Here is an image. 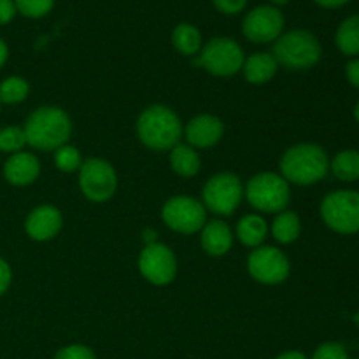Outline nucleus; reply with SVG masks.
<instances>
[{"mask_svg": "<svg viewBox=\"0 0 359 359\" xmlns=\"http://www.w3.org/2000/svg\"><path fill=\"white\" fill-rule=\"evenodd\" d=\"M27 144L34 149L56 151L65 146L72 133V121L63 109L46 105L28 116L23 126Z\"/></svg>", "mask_w": 359, "mask_h": 359, "instance_id": "nucleus-1", "label": "nucleus"}, {"mask_svg": "<svg viewBox=\"0 0 359 359\" xmlns=\"http://www.w3.org/2000/svg\"><path fill=\"white\" fill-rule=\"evenodd\" d=\"M328 170V154L318 144H297L290 147L280 160L283 177L298 186H311L323 181Z\"/></svg>", "mask_w": 359, "mask_h": 359, "instance_id": "nucleus-2", "label": "nucleus"}, {"mask_svg": "<svg viewBox=\"0 0 359 359\" xmlns=\"http://www.w3.org/2000/svg\"><path fill=\"white\" fill-rule=\"evenodd\" d=\"M181 133V119L165 105H151L137 119V135L140 142L153 151H170L179 144Z\"/></svg>", "mask_w": 359, "mask_h": 359, "instance_id": "nucleus-3", "label": "nucleus"}, {"mask_svg": "<svg viewBox=\"0 0 359 359\" xmlns=\"http://www.w3.org/2000/svg\"><path fill=\"white\" fill-rule=\"evenodd\" d=\"M272 56L287 70H309L321 60V44L311 32L291 30L277 39Z\"/></svg>", "mask_w": 359, "mask_h": 359, "instance_id": "nucleus-4", "label": "nucleus"}, {"mask_svg": "<svg viewBox=\"0 0 359 359\" xmlns=\"http://www.w3.org/2000/svg\"><path fill=\"white\" fill-rule=\"evenodd\" d=\"M321 217L330 230L340 235L359 231V191L337 189L328 193L321 202Z\"/></svg>", "mask_w": 359, "mask_h": 359, "instance_id": "nucleus-5", "label": "nucleus"}, {"mask_svg": "<svg viewBox=\"0 0 359 359\" xmlns=\"http://www.w3.org/2000/svg\"><path fill=\"white\" fill-rule=\"evenodd\" d=\"M245 196L255 209L262 212H283L291 200L290 182L283 175L262 172L248 182Z\"/></svg>", "mask_w": 359, "mask_h": 359, "instance_id": "nucleus-6", "label": "nucleus"}, {"mask_svg": "<svg viewBox=\"0 0 359 359\" xmlns=\"http://www.w3.org/2000/svg\"><path fill=\"white\" fill-rule=\"evenodd\" d=\"M244 51L235 41L228 37H216L202 49L200 56L193 60L195 67H203L217 77L235 76L244 65Z\"/></svg>", "mask_w": 359, "mask_h": 359, "instance_id": "nucleus-7", "label": "nucleus"}, {"mask_svg": "<svg viewBox=\"0 0 359 359\" xmlns=\"http://www.w3.org/2000/svg\"><path fill=\"white\" fill-rule=\"evenodd\" d=\"M79 188L91 202H107L118 188V175L109 161L90 158L79 168Z\"/></svg>", "mask_w": 359, "mask_h": 359, "instance_id": "nucleus-8", "label": "nucleus"}, {"mask_svg": "<svg viewBox=\"0 0 359 359\" xmlns=\"http://www.w3.org/2000/svg\"><path fill=\"white\" fill-rule=\"evenodd\" d=\"M244 196L241 179L230 172L216 174L203 186V203L209 210L219 216H230Z\"/></svg>", "mask_w": 359, "mask_h": 359, "instance_id": "nucleus-9", "label": "nucleus"}, {"mask_svg": "<svg viewBox=\"0 0 359 359\" xmlns=\"http://www.w3.org/2000/svg\"><path fill=\"white\" fill-rule=\"evenodd\" d=\"M161 217L177 233H196L205 224V205L191 196H174L163 205Z\"/></svg>", "mask_w": 359, "mask_h": 359, "instance_id": "nucleus-10", "label": "nucleus"}, {"mask_svg": "<svg viewBox=\"0 0 359 359\" xmlns=\"http://www.w3.org/2000/svg\"><path fill=\"white\" fill-rule=\"evenodd\" d=\"M248 270L255 280L262 284H280L290 277L291 265L287 256L277 248L259 245L249 255Z\"/></svg>", "mask_w": 359, "mask_h": 359, "instance_id": "nucleus-11", "label": "nucleus"}, {"mask_svg": "<svg viewBox=\"0 0 359 359\" xmlns=\"http://www.w3.org/2000/svg\"><path fill=\"white\" fill-rule=\"evenodd\" d=\"M139 270L144 279L154 286H167L175 279L177 273V259L175 255L165 244H147L140 251Z\"/></svg>", "mask_w": 359, "mask_h": 359, "instance_id": "nucleus-12", "label": "nucleus"}, {"mask_svg": "<svg viewBox=\"0 0 359 359\" xmlns=\"http://www.w3.org/2000/svg\"><path fill=\"white\" fill-rule=\"evenodd\" d=\"M284 28V16L277 7L262 6L252 9L244 18L242 30L251 42L265 44V42L277 41Z\"/></svg>", "mask_w": 359, "mask_h": 359, "instance_id": "nucleus-13", "label": "nucleus"}, {"mask_svg": "<svg viewBox=\"0 0 359 359\" xmlns=\"http://www.w3.org/2000/svg\"><path fill=\"white\" fill-rule=\"evenodd\" d=\"M63 224L62 212L53 205H39L28 214L25 230L32 241L46 242L60 233Z\"/></svg>", "mask_w": 359, "mask_h": 359, "instance_id": "nucleus-14", "label": "nucleus"}, {"mask_svg": "<svg viewBox=\"0 0 359 359\" xmlns=\"http://www.w3.org/2000/svg\"><path fill=\"white\" fill-rule=\"evenodd\" d=\"M224 125L217 116L200 114L186 125V139L191 147L207 149L223 139Z\"/></svg>", "mask_w": 359, "mask_h": 359, "instance_id": "nucleus-15", "label": "nucleus"}, {"mask_svg": "<svg viewBox=\"0 0 359 359\" xmlns=\"http://www.w3.org/2000/svg\"><path fill=\"white\" fill-rule=\"evenodd\" d=\"M41 174V163L32 153H14L4 165V177L11 186H28L37 181Z\"/></svg>", "mask_w": 359, "mask_h": 359, "instance_id": "nucleus-16", "label": "nucleus"}, {"mask_svg": "<svg viewBox=\"0 0 359 359\" xmlns=\"http://www.w3.org/2000/svg\"><path fill=\"white\" fill-rule=\"evenodd\" d=\"M233 244V233L223 221H209L202 228V248L210 256H224Z\"/></svg>", "mask_w": 359, "mask_h": 359, "instance_id": "nucleus-17", "label": "nucleus"}, {"mask_svg": "<svg viewBox=\"0 0 359 359\" xmlns=\"http://www.w3.org/2000/svg\"><path fill=\"white\" fill-rule=\"evenodd\" d=\"M244 77L251 84H265L276 76L277 62L270 53H255L244 60Z\"/></svg>", "mask_w": 359, "mask_h": 359, "instance_id": "nucleus-18", "label": "nucleus"}, {"mask_svg": "<svg viewBox=\"0 0 359 359\" xmlns=\"http://www.w3.org/2000/svg\"><path fill=\"white\" fill-rule=\"evenodd\" d=\"M170 167L181 177H193L200 172L202 161L195 147L189 144H177L170 149Z\"/></svg>", "mask_w": 359, "mask_h": 359, "instance_id": "nucleus-19", "label": "nucleus"}, {"mask_svg": "<svg viewBox=\"0 0 359 359\" xmlns=\"http://www.w3.org/2000/svg\"><path fill=\"white\" fill-rule=\"evenodd\" d=\"M266 231L269 228H266L265 219L258 214H248L237 224L238 241L248 248H259L266 238Z\"/></svg>", "mask_w": 359, "mask_h": 359, "instance_id": "nucleus-20", "label": "nucleus"}, {"mask_svg": "<svg viewBox=\"0 0 359 359\" xmlns=\"http://www.w3.org/2000/svg\"><path fill=\"white\" fill-rule=\"evenodd\" d=\"M330 170L339 181L354 182L359 179V151L344 149L330 161Z\"/></svg>", "mask_w": 359, "mask_h": 359, "instance_id": "nucleus-21", "label": "nucleus"}, {"mask_svg": "<svg viewBox=\"0 0 359 359\" xmlns=\"http://www.w3.org/2000/svg\"><path fill=\"white\" fill-rule=\"evenodd\" d=\"M302 233L300 217L291 210H283L277 214L272 223V235L279 244H293Z\"/></svg>", "mask_w": 359, "mask_h": 359, "instance_id": "nucleus-22", "label": "nucleus"}, {"mask_svg": "<svg viewBox=\"0 0 359 359\" xmlns=\"http://www.w3.org/2000/svg\"><path fill=\"white\" fill-rule=\"evenodd\" d=\"M337 48L346 56L359 55V14L347 18L337 30Z\"/></svg>", "mask_w": 359, "mask_h": 359, "instance_id": "nucleus-23", "label": "nucleus"}, {"mask_svg": "<svg viewBox=\"0 0 359 359\" xmlns=\"http://www.w3.org/2000/svg\"><path fill=\"white\" fill-rule=\"evenodd\" d=\"M172 42H174V48L177 49L181 55L193 56L200 51V48H202V35H200L198 28L196 27L182 23L174 28Z\"/></svg>", "mask_w": 359, "mask_h": 359, "instance_id": "nucleus-24", "label": "nucleus"}, {"mask_svg": "<svg viewBox=\"0 0 359 359\" xmlns=\"http://www.w3.org/2000/svg\"><path fill=\"white\" fill-rule=\"evenodd\" d=\"M28 93H30V86H28L27 79L20 76H11L0 83V104L16 105L27 100Z\"/></svg>", "mask_w": 359, "mask_h": 359, "instance_id": "nucleus-25", "label": "nucleus"}, {"mask_svg": "<svg viewBox=\"0 0 359 359\" xmlns=\"http://www.w3.org/2000/svg\"><path fill=\"white\" fill-rule=\"evenodd\" d=\"M55 165L58 167V170L69 172V174L70 172L79 170L81 165H83L79 149L74 146H69V144L58 147V149L55 151Z\"/></svg>", "mask_w": 359, "mask_h": 359, "instance_id": "nucleus-26", "label": "nucleus"}, {"mask_svg": "<svg viewBox=\"0 0 359 359\" xmlns=\"http://www.w3.org/2000/svg\"><path fill=\"white\" fill-rule=\"evenodd\" d=\"M25 144H27V137L20 126H6L0 130V151L4 153H20Z\"/></svg>", "mask_w": 359, "mask_h": 359, "instance_id": "nucleus-27", "label": "nucleus"}, {"mask_svg": "<svg viewBox=\"0 0 359 359\" xmlns=\"http://www.w3.org/2000/svg\"><path fill=\"white\" fill-rule=\"evenodd\" d=\"M55 0H14L16 11L27 18H42L51 11Z\"/></svg>", "mask_w": 359, "mask_h": 359, "instance_id": "nucleus-28", "label": "nucleus"}, {"mask_svg": "<svg viewBox=\"0 0 359 359\" xmlns=\"http://www.w3.org/2000/svg\"><path fill=\"white\" fill-rule=\"evenodd\" d=\"M312 359H349V353L342 344L326 342L314 351Z\"/></svg>", "mask_w": 359, "mask_h": 359, "instance_id": "nucleus-29", "label": "nucleus"}, {"mask_svg": "<svg viewBox=\"0 0 359 359\" xmlns=\"http://www.w3.org/2000/svg\"><path fill=\"white\" fill-rule=\"evenodd\" d=\"M55 359H97L93 351L83 344H72V346H65L56 353Z\"/></svg>", "mask_w": 359, "mask_h": 359, "instance_id": "nucleus-30", "label": "nucleus"}, {"mask_svg": "<svg viewBox=\"0 0 359 359\" xmlns=\"http://www.w3.org/2000/svg\"><path fill=\"white\" fill-rule=\"evenodd\" d=\"M217 11L224 14H237L245 7L248 0H212Z\"/></svg>", "mask_w": 359, "mask_h": 359, "instance_id": "nucleus-31", "label": "nucleus"}, {"mask_svg": "<svg viewBox=\"0 0 359 359\" xmlns=\"http://www.w3.org/2000/svg\"><path fill=\"white\" fill-rule=\"evenodd\" d=\"M11 280H13V272H11L9 263L4 258H0V297L4 293H7L11 286Z\"/></svg>", "mask_w": 359, "mask_h": 359, "instance_id": "nucleus-32", "label": "nucleus"}, {"mask_svg": "<svg viewBox=\"0 0 359 359\" xmlns=\"http://www.w3.org/2000/svg\"><path fill=\"white\" fill-rule=\"evenodd\" d=\"M16 14V6L14 0H0V25H7L13 21Z\"/></svg>", "mask_w": 359, "mask_h": 359, "instance_id": "nucleus-33", "label": "nucleus"}, {"mask_svg": "<svg viewBox=\"0 0 359 359\" xmlns=\"http://www.w3.org/2000/svg\"><path fill=\"white\" fill-rule=\"evenodd\" d=\"M346 77L351 83V86L358 88L359 90V58L351 60L346 65Z\"/></svg>", "mask_w": 359, "mask_h": 359, "instance_id": "nucleus-34", "label": "nucleus"}, {"mask_svg": "<svg viewBox=\"0 0 359 359\" xmlns=\"http://www.w3.org/2000/svg\"><path fill=\"white\" fill-rule=\"evenodd\" d=\"M276 359H309L304 353L300 351H286V353L279 354Z\"/></svg>", "mask_w": 359, "mask_h": 359, "instance_id": "nucleus-35", "label": "nucleus"}, {"mask_svg": "<svg viewBox=\"0 0 359 359\" xmlns=\"http://www.w3.org/2000/svg\"><path fill=\"white\" fill-rule=\"evenodd\" d=\"M316 2H318L319 6L330 7V9H332V7L344 6V4H347V2H349V0H316Z\"/></svg>", "mask_w": 359, "mask_h": 359, "instance_id": "nucleus-36", "label": "nucleus"}, {"mask_svg": "<svg viewBox=\"0 0 359 359\" xmlns=\"http://www.w3.org/2000/svg\"><path fill=\"white\" fill-rule=\"evenodd\" d=\"M7 56H9V49H7L6 42H4L2 39H0V69H2V67L6 65Z\"/></svg>", "mask_w": 359, "mask_h": 359, "instance_id": "nucleus-37", "label": "nucleus"}, {"mask_svg": "<svg viewBox=\"0 0 359 359\" xmlns=\"http://www.w3.org/2000/svg\"><path fill=\"white\" fill-rule=\"evenodd\" d=\"M354 119L359 123V102L356 105H354Z\"/></svg>", "mask_w": 359, "mask_h": 359, "instance_id": "nucleus-38", "label": "nucleus"}, {"mask_svg": "<svg viewBox=\"0 0 359 359\" xmlns=\"http://www.w3.org/2000/svg\"><path fill=\"white\" fill-rule=\"evenodd\" d=\"M272 2L276 4V6H284V4H287L290 0H272Z\"/></svg>", "mask_w": 359, "mask_h": 359, "instance_id": "nucleus-39", "label": "nucleus"}]
</instances>
